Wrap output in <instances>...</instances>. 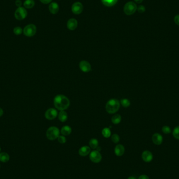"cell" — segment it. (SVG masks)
Wrapping results in <instances>:
<instances>
[{"instance_id": "obj_20", "label": "cell", "mask_w": 179, "mask_h": 179, "mask_svg": "<svg viewBox=\"0 0 179 179\" xmlns=\"http://www.w3.org/2000/svg\"><path fill=\"white\" fill-rule=\"evenodd\" d=\"M9 160V156L6 152H2L0 154V161L4 163H6Z\"/></svg>"}, {"instance_id": "obj_5", "label": "cell", "mask_w": 179, "mask_h": 179, "mask_svg": "<svg viewBox=\"0 0 179 179\" xmlns=\"http://www.w3.org/2000/svg\"><path fill=\"white\" fill-rule=\"evenodd\" d=\"M36 27L34 24H29L25 26L23 30V33L27 37H32L36 33Z\"/></svg>"}, {"instance_id": "obj_8", "label": "cell", "mask_w": 179, "mask_h": 179, "mask_svg": "<svg viewBox=\"0 0 179 179\" xmlns=\"http://www.w3.org/2000/svg\"><path fill=\"white\" fill-rule=\"evenodd\" d=\"M83 10V6L82 3L79 2H77L73 4L71 7V11L72 13L76 14L79 15L82 12Z\"/></svg>"}, {"instance_id": "obj_22", "label": "cell", "mask_w": 179, "mask_h": 179, "mask_svg": "<svg viewBox=\"0 0 179 179\" xmlns=\"http://www.w3.org/2000/svg\"><path fill=\"white\" fill-rule=\"evenodd\" d=\"M35 4L34 0H26L24 3V6L26 9H31L34 7Z\"/></svg>"}, {"instance_id": "obj_24", "label": "cell", "mask_w": 179, "mask_h": 179, "mask_svg": "<svg viewBox=\"0 0 179 179\" xmlns=\"http://www.w3.org/2000/svg\"><path fill=\"white\" fill-rule=\"evenodd\" d=\"M102 135L105 138H109L111 137V130L109 128H104L102 131Z\"/></svg>"}, {"instance_id": "obj_23", "label": "cell", "mask_w": 179, "mask_h": 179, "mask_svg": "<svg viewBox=\"0 0 179 179\" xmlns=\"http://www.w3.org/2000/svg\"><path fill=\"white\" fill-rule=\"evenodd\" d=\"M121 120H122V117H121L120 115H114L112 118V123L114 124L115 125H117V124L120 123Z\"/></svg>"}, {"instance_id": "obj_26", "label": "cell", "mask_w": 179, "mask_h": 179, "mask_svg": "<svg viewBox=\"0 0 179 179\" xmlns=\"http://www.w3.org/2000/svg\"><path fill=\"white\" fill-rule=\"evenodd\" d=\"M173 136L176 139L179 140V126H176L174 128L172 132Z\"/></svg>"}, {"instance_id": "obj_36", "label": "cell", "mask_w": 179, "mask_h": 179, "mask_svg": "<svg viewBox=\"0 0 179 179\" xmlns=\"http://www.w3.org/2000/svg\"><path fill=\"white\" fill-rule=\"evenodd\" d=\"M134 1L136 3H138V4H140V3H142V1H143V0H134Z\"/></svg>"}, {"instance_id": "obj_21", "label": "cell", "mask_w": 179, "mask_h": 179, "mask_svg": "<svg viewBox=\"0 0 179 179\" xmlns=\"http://www.w3.org/2000/svg\"><path fill=\"white\" fill-rule=\"evenodd\" d=\"M90 147L91 148L96 149V148L99 146V141L98 139L96 138H92L89 141Z\"/></svg>"}, {"instance_id": "obj_14", "label": "cell", "mask_w": 179, "mask_h": 179, "mask_svg": "<svg viewBox=\"0 0 179 179\" xmlns=\"http://www.w3.org/2000/svg\"><path fill=\"white\" fill-rule=\"evenodd\" d=\"M91 152V148L87 146H84L79 150V154L81 156L85 157L89 154Z\"/></svg>"}, {"instance_id": "obj_37", "label": "cell", "mask_w": 179, "mask_h": 179, "mask_svg": "<svg viewBox=\"0 0 179 179\" xmlns=\"http://www.w3.org/2000/svg\"><path fill=\"white\" fill-rule=\"evenodd\" d=\"M3 113H4V112H3V110L1 108H0V117H1L3 115Z\"/></svg>"}, {"instance_id": "obj_1", "label": "cell", "mask_w": 179, "mask_h": 179, "mask_svg": "<svg viewBox=\"0 0 179 179\" xmlns=\"http://www.w3.org/2000/svg\"><path fill=\"white\" fill-rule=\"evenodd\" d=\"M54 105L57 110L60 111H65L69 108L70 101L65 96L59 94L56 96L53 100Z\"/></svg>"}, {"instance_id": "obj_3", "label": "cell", "mask_w": 179, "mask_h": 179, "mask_svg": "<svg viewBox=\"0 0 179 179\" xmlns=\"http://www.w3.org/2000/svg\"><path fill=\"white\" fill-rule=\"evenodd\" d=\"M59 135L60 130L56 127H50L47 130V137L48 139L50 140H54L57 139Z\"/></svg>"}, {"instance_id": "obj_15", "label": "cell", "mask_w": 179, "mask_h": 179, "mask_svg": "<svg viewBox=\"0 0 179 179\" xmlns=\"http://www.w3.org/2000/svg\"><path fill=\"white\" fill-rule=\"evenodd\" d=\"M125 150V149L124 146L122 145L118 144L115 148V154L117 156L120 157V156H122L124 154Z\"/></svg>"}, {"instance_id": "obj_29", "label": "cell", "mask_w": 179, "mask_h": 179, "mask_svg": "<svg viewBox=\"0 0 179 179\" xmlns=\"http://www.w3.org/2000/svg\"><path fill=\"white\" fill-rule=\"evenodd\" d=\"M13 31H14V33L16 35H19L22 34L23 30H22V28L20 27H16L14 28Z\"/></svg>"}, {"instance_id": "obj_11", "label": "cell", "mask_w": 179, "mask_h": 179, "mask_svg": "<svg viewBox=\"0 0 179 179\" xmlns=\"http://www.w3.org/2000/svg\"><path fill=\"white\" fill-rule=\"evenodd\" d=\"M142 160L146 162H150L153 159V154L149 150L143 151L142 154Z\"/></svg>"}, {"instance_id": "obj_6", "label": "cell", "mask_w": 179, "mask_h": 179, "mask_svg": "<svg viewBox=\"0 0 179 179\" xmlns=\"http://www.w3.org/2000/svg\"><path fill=\"white\" fill-rule=\"evenodd\" d=\"M90 159L91 161L96 164L99 163L102 160V155L100 151L98 150H93L90 152Z\"/></svg>"}, {"instance_id": "obj_17", "label": "cell", "mask_w": 179, "mask_h": 179, "mask_svg": "<svg viewBox=\"0 0 179 179\" xmlns=\"http://www.w3.org/2000/svg\"><path fill=\"white\" fill-rule=\"evenodd\" d=\"M72 129L69 126H64L62 127L61 133L63 136H68L71 133Z\"/></svg>"}, {"instance_id": "obj_34", "label": "cell", "mask_w": 179, "mask_h": 179, "mask_svg": "<svg viewBox=\"0 0 179 179\" xmlns=\"http://www.w3.org/2000/svg\"><path fill=\"white\" fill-rule=\"evenodd\" d=\"M138 179H149V178L146 174H142L140 176Z\"/></svg>"}, {"instance_id": "obj_16", "label": "cell", "mask_w": 179, "mask_h": 179, "mask_svg": "<svg viewBox=\"0 0 179 179\" xmlns=\"http://www.w3.org/2000/svg\"><path fill=\"white\" fill-rule=\"evenodd\" d=\"M50 12L53 14H56L58 12L59 10V6L58 4L56 2L50 3L49 6Z\"/></svg>"}, {"instance_id": "obj_31", "label": "cell", "mask_w": 179, "mask_h": 179, "mask_svg": "<svg viewBox=\"0 0 179 179\" xmlns=\"http://www.w3.org/2000/svg\"><path fill=\"white\" fill-rule=\"evenodd\" d=\"M137 10L138 11V12L140 13L145 12L146 11L145 7L143 5H139L138 7H137Z\"/></svg>"}, {"instance_id": "obj_35", "label": "cell", "mask_w": 179, "mask_h": 179, "mask_svg": "<svg viewBox=\"0 0 179 179\" xmlns=\"http://www.w3.org/2000/svg\"><path fill=\"white\" fill-rule=\"evenodd\" d=\"M16 5L18 6L19 7H21L22 5V2L20 0H16L15 2Z\"/></svg>"}, {"instance_id": "obj_4", "label": "cell", "mask_w": 179, "mask_h": 179, "mask_svg": "<svg viewBox=\"0 0 179 179\" xmlns=\"http://www.w3.org/2000/svg\"><path fill=\"white\" fill-rule=\"evenodd\" d=\"M137 6L134 2H128L126 3L124 7V12L127 15H132L136 12Z\"/></svg>"}, {"instance_id": "obj_7", "label": "cell", "mask_w": 179, "mask_h": 179, "mask_svg": "<svg viewBox=\"0 0 179 179\" xmlns=\"http://www.w3.org/2000/svg\"><path fill=\"white\" fill-rule=\"evenodd\" d=\"M27 15V11L25 8L19 7L16 10L15 12V17L18 20H22L25 19Z\"/></svg>"}, {"instance_id": "obj_30", "label": "cell", "mask_w": 179, "mask_h": 179, "mask_svg": "<svg viewBox=\"0 0 179 179\" xmlns=\"http://www.w3.org/2000/svg\"><path fill=\"white\" fill-rule=\"evenodd\" d=\"M57 139H58V141L60 143H61V144H65L67 142L66 138L63 135V136H60L59 135Z\"/></svg>"}, {"instance_id": "obj_38", "label": "cell", "mask_w": 179, "mask_h": 179, "mask_svg": "<svg viewBox=\"0 0 179 179\" xmlns=\"http://www.w3.org/2000/svg\"><path fill=\"white\" fill-rule=\"evenodd\" d=\"M128 179H137L135 177L133 176H130L128 178Z\"/></svg>"}, {"instance_id": "obj_32", "label": "cell", "mask_w": 179, "mask_h": 179, "mask_svg": "<svg viewBox=\"0 0 179 179\" xmlns=\"http://www.w3.org/2000/svg\"><path fill=\"white\" fill-rule=\"evenodd\" d=\"M174 22L176 24V25L179 26V15H176L175 16L174 18Z\"/></svg>"}, {"instance_id": "obj_10", "label": "cell", "mask_w": 179, "mask_h": 179, "mask_svg": "<svg viewBox=\"0 0 179 179\" xmlns=\"http://www.w3.org/2000/svg\"><path fill=\"white\" fill-rule=\"evenodd\" d=\"M79 67L81 70L84 72H89L91 70V65L89 62L85 60H82L80 62Z\"/></svg>"}, {"instance_id": "obj_9", "label": "cell", "mask_w": 179, "mask_h": 179, "mask_svg": "<svg viewBox=\"0 0 179 179\" xmlns=\"http://www.w3.org/2000/svg\"><path fill=\"white\" fill-rule=\"evenodd\" d=\"M58 115V112L56 109L51 108L47 110L45 113V118L48 120H53L56 118Z\"/></svg>"}, {"instance_id": "obj_28", "label": "cell", "mask_w": 179, "mask_h": 179, "mask_svg": "<svg viewBox=\"0 0 179 179\" xmlns=\"http://www.w3.org/2000/svg\"><path fill=\"white\" fill-rule=\"evenodd\" d=\"M162 132L165 134H169L171 132V130L170 127L168 126H164L162 128Z\"/></svg>"}, {"instance_id": "obj_27", "label": "cell", "mask_w": 179, "mask_h": 179, "mask_svg": "<svg viewBox=\"0 0 179 179\" xmlns=\"http://www.w3.org/2000/svg\"><path fill=\"white\" fill-rule=\"evenodd\" d=\"M112 141L115 144H117L118 142H120V136L118 134H113L111 137Z\"/></svg>"}, {"instance_id": "obj_19", "label": "cell", "mask_w": 179, "mask_h": 179, "mask_svg": "<svg viewBox=\"0 0 179 179\" xmlns=\"http://www.w3.org/2000/svg\"><path fill=\"white\" fill-rule=\"evenodd\" d=\"M58 118L61 122H65L68 119V114L65 111H60L58 115Z\"/></svg>"}, {"instance_id": "obj_25", "label": "cell", "mask_w": 179, "mask_h": 179, "mask_svg": "<svg viewBox=\"0 0 179 179\" xmlns=\"http://www.w3.org/2000/svg\"><path fill=\"white\" fill-rule=\"evenodd\" d=\"M120 103L124 108H128L130 105V100L127 99H122L120 101Z\"/></svg>"}, {"instance_id": "obj_13", "label": "cell", "mask_w": 179, "mask_h": 179, "mask_svg": "<svg viewBox=\"0 0 179 179\" xmlns=\"http://www.w3.org/2000/svg\"><path fill=\"white\" fill-rule=\"evenodd\" d=\"M77 20L75 19H70L67 22V28L70 31H74L77 27Z\"/></svg>"}, {"instance_id": "obj_2", "label": "cell", "mask_w": 179, "mask_h": 179, "mask_svg": "<svg viewBox=\"0 0 179 179\" xmlns=\"http://www.w3.org/2000/svg\"><path fill=\"white\" fill-rule=\"evenodd\" d=\"M120 108V102L116 99H113L107 102L105 109L106 112L110 114H114L118 111Z\"/></svg>"}, {"instance_id": "obj_18", "label": "cell", "mask_w": 179, "mask_h": 179, "mask_svg": "<svg viewBox=\"0 0 179 179\" xmlns=\"http://www.w3.org/2000/svg\"><path fill=\"white\" fill-rule=\"evenodd\" d=\"M103 5L107 7L114 6L118 3V0H101Z\"/></svg>"}, {"instance_id": "obj_12", "label": "cell", "mask_w": 179, "mask_h": 179, "mask_svg": "<svg viewBox=\"0 0 179 179\" xmlns=\"http://www.w3.org/2000/svg\"><path fill=\"white\" fill-rule=\"evenodd\" d=\"M152 140L155 145H160L163 142V137L160 134L155 133L152 137Z\"/></svg>"}, {"instance_id": "obj_33", "label": "cell", "mask_w": 179, "mask_h": 179, "mask_svg": "<svg viewBox=\"0 0 179 179\" xmlns=\"http://www.w3.org/2000/svg\"><path fill=\"white\" fill-rule=\"evenodd\" d=\"M40 2L43 4H49V3H51L52 0H39Z\"/></svg>"}, {"instance_id": "obj_39", "label": "cell", "mask_w": 179, "mask_h": 179, "mask_svg": "<svg viewBox=\"0 0 179 179\" xmlns=\"http://www.w3.org/2000/svg\"><path fill=\"white\" fill-rule=\"evenodd\" d=\"M0 151H1V147H0Z\"/></svg>"}]
</instances>
